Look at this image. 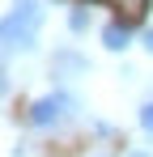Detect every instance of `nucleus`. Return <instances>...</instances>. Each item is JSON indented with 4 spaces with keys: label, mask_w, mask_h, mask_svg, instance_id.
Returning a JSON list of instances; mask_svg holds the SVG:
<instances>
[{
    "label": "nucleus",
    "mask_w": 153,
    "mask_h": 157,
    "mask_svg": "<svg viewBox=\"0 0 153 157\" xmlns=\"http://www.w3.org/2000/svg\"><path fill=\"white\" fill-rule=\"evenodd\" d=\"M68 110H73V98H68V94H47V98H38V102L30 106V123H34V128H51V123H60Z\"/></svg>",
    "instance_id": "f03ea898"
},
{
    "label": "nucleus",
    "mask_w": 153,
    "mask_h": 157,
    "mask_svg": "<svg viewBox=\"0 0 153 157\" xmlns=\"http://www.w3.org/2000/svg\"><path fill=\"white\" fill-rule=\"evenodd\" d=\"M140 123H145V132H153V102H145V110H140Z\"/></svg>",
    "instance_id": "423d86ee"
},
{
    "label": "nucleus",
    "mask_w": 153,
    "mask_h": 157,
    "mask_svg": "<svg viewBox=\"0 0 153 157\" xmlns=\"http://www.w3.org/2000/svg\"><path fill=\"white\" fill-rule=\"evenodd\" d=\"M102 4L119 9V13H128V17H145V9H149V0H102Z\"/></svg>",
    "instance_id": "20e7f679"
},
{
    "label": "nucleus",
    "mask_w": 153,
    "mask_h": 157,
    "mask_svg": "<svg viewBox=\"0 0 153 157\" xmlns=\"http://www.w3.org/2000/svg\"><path fill=\"white\" fill-rule=\"evenodd\" d=\"M128 43H132V30H128L124 21H111V26L102 30V47H106V51H124Z\"/></svg>",
    "instance_id": "7ed1b4c3"
},
{
    "label": "nucleus",
    "mask_w": 153,
    "mask_h": 157,
    "mask_svg": "<svg viewBox=\"0 0 153 157\" xmlns=\"http://www.w3.org/2000/svg\"><path fill=\"white\" fill-rule=\"evenodd\" d=\"M145 47H149V51H153V30H149V34H145Z\"/></svg>",
    "instance_id": "0eeeda50"
},
{
    "label": "nucleus",
    "mask_w": 153,
    "mask_h": 157,
    "mask_svg": "<svg viewBox=\"0 0 153 157\" xmlns=\"http://www.w3.org/2000/svg\"><path fill=\"white\" fill-rule=\"evenodd\" d=\"M38 26H43L38 0H17V4L0 17V51H30Z\"/></svg>",
    "instance_id": "f257e3e1"
},
{
    "label": "nucleus",
    "mask_w": 153,
    "mask_h": 157,
    "mask_svg": "<svg viewBox=\"0 0 153 157\" xmlns=\"http://www.w3.org/2000/svg\"><path fill=\"white\" fill-rule=\"evenodd\" d=\"M68 26H73V30H85V26H89V17H85V9H73V17H68Z\"/></svg>",
    "instance_id": "39448f33"
}]
</instances>
